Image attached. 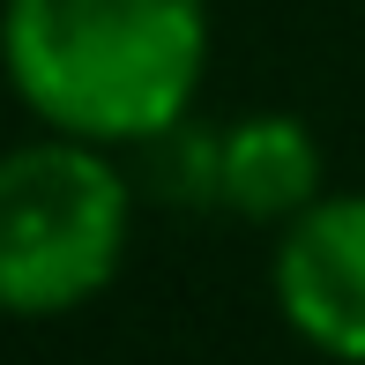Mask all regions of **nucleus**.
<instances>
[{
    "label": "nucleus",
    "instance_id": "4",
    "mask_svg": "<svg viewBox=\"0 0 365 365\" xmlns=\"http://www.w3.org/2000/svg\"><path fill=\"white\" fill-rule=\"evenodd\" d=\"M321 194V142L291 112H246L217 127V209L246 224H291Z\"/></svg>",
    "mask_w": 365,
    "mask_h": 365
},
{
    "label": "nucleus",
    "instance_id": "1",
    "mask_svg": "<svg viewBox=\"0 0 365 365\" xmlns=\"http://www.w3.org/2000/svg\"><path fill=\"white\" fill-rule=\"evenodd\" d=\"M0 75L53 135L149 149L209 75V0H0Z\"/></svg>",
    "mask_w": 365,
    "mask_h": 365
},
{
    "label": "nucleus",
    "instance_id": "3",
    "mask_svg": "<svg viewBox=\"0 0 365 365\" xmlns=\"http://www.w3.org/2000/svg\"><path fill=\"white\" fill-rule=\"evenodd\" d=\"M269 291L306 351L365 365V187L351 194L321 187L291 224H276Z\"/></svg>",
    "mask_w": 365,
    "mask_h": 365
},
{
    "label": "nucleus",
    "instance_id": "2",
    "mask_svg": "<svg viewBox=\"0 0 365 365\" xmlns=\"http://www.w3.org/2000/svg\"><path fill=\"white\" fill-rule=\"evenodd\" d=\"M135 239V187L105 142L53 135L0 149V313L60 321L112 291Z\"/></svg>",
    "mask_w": 365,
    "mask_h": 365
}]
</instances>
